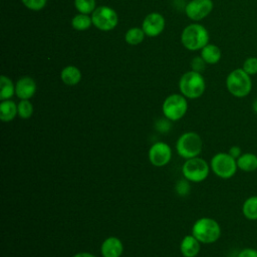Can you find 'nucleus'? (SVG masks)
<instances>
[{
    "label": "nucleus",
    "mask_w": 257,
    "mask_h": 257,
    "mask_svg": "<svg viewBox=\"0 0 257 257\" xmlns=\"http://www.w3.org/2000/svg\"><path fill=\"white\" fill-rule=\"evenodd\" d=\"M252 86L251 75L245 72L242 67L233 69L226 77L227 90L237 98L246 97L251 92Z\"/></svg>",
    "instance_id": "obj_1"
},
{
    "label": "nucleus",
    "mask_w": 257,
    "mask_h": 257,
    "mask_svg": "<svg viewBox=\"0 0 257 257\" xmlns=\"http://www.w3.org/2000/svg\"><path fill=\"white\" fill-rule=\"evenodd\" d=\"M24 6L33 11H39L46 5L47 0H21Z\"/></svg>",
    "instance_id": "obj_27"
},
{
    "label": "nucleus",
    "mask_w": 257,
    "mask_h": 257,
    "mask_svg": "<svg viewBox=\"0 0 257 257\" xmlns=\"http://www.w3.org/2000/svg\"><path fill=\"white\" fill-rule=\"evenodd\" d=\"M203 148V142L201 137L195 132L184 133L177 141L176 149L177 153L183 159H192L198 157Z\"/></svg>",
    "instance_id": "obj_5"
},
{
    "label": "nucleus",
    "mask_w": 257,
    "mask_h": 257,
    "mask_svg": "<svg viewBox=\"0 0 257 257\" xmlns=\"http://www.w3.org/2000/svg\"><path fill=\"white\" fill-rule=\"evenodd\" d=\"M172 159V150L170 146L163 142L155 143L149 150L150 163L155 167H164Z\"/></svg>",
    "instance_id": "obj_10"
},
{
    "label": "nucleus",
    "mask_w": 257,
    "mask_h": 257,
    "mask_svg": "<svg viewBox=\"0 0 257 257\" xmlns=\"http://www.w3.org/2000/svg\"><path fill=\"white\" fill-rule=\"evenodd\" d=\"M18 114V107L13 100L6 99L0 103V118L2 121H10Z\"/></svg>",
    "instance_id": "obj_19"
},
{
    "label": "nucleus",
    "mask_w": 257,
    "mask_h": 257,
    "mask_svg": "<svg viewBox=\"0 0 257 257\" xmlns=\"http://www.w3.org/2000/svg\"><path fill=\"white\" fill-rule=\"evenodd\" d=\"M71 25L75 30L83 31L92 25V20H91V17L88 16V14L79 13L72 18Z\"/></svg>",
    "instance_id": "obj_22"
},
{
    "label": "nucleus",
    "mask_w": 257,
    "mask_h": 257,
    "mask_svg": "<svg viewBox=\"0 0 257 257\" xmlns=\"http://www.w3.org/2000/svg\"><path fill=\"white\" fill-rule=\"evenodd\" d=\"M242 213L243 216L250 221L257 220V195L250 196L244 201Z\"/></svg>",
    "instance_id": "obj_20"
},
{
    "label": "nucleus",
    "mask_w": 257,
    "mask_h": 257,
    "mask_svg": "<svg viewBox=\"0 0 257 257\" xmlns=\"http://www.w3.org/2000/svg\"><path fill=\"white\" fill-rule=\"evenodd\" d=\"M36 91V83L33 78L23 76L19 78L15 84V94L20 99L31 98Z\"/></svg>",
    "instance_id": "obj_13"
},
{
    "label": "nucleus",
    "mask_w": 257,
    "mask_h": 257,
    "mask_svg": "<svg viewBox=\"0 0 257 257\" xmlns=\"http://www.w3.org/2000/svg\"><path fill=\"white\" fill-rule=\"evenodd\" d=\"M210 168L217 177L230 179L237 173V160L229 153H218L211 159Z\"/></svg>",
    "instance_id": "obj_6"
},
{
    "label": "nucleus",
    "mask_w": 257,
    "mask_h": 257,
    "mask_svg": "<svg viewBox=\"0 0 257 257\" xmlns=\"http://www.w3.org/2000/svg\"><path fill=\"white\" fill-rule=\"evenodd\" d=\"M201 249V242L193 235H187L183 238L180 250L184 257H196Z\"/></svg>",
    "instance_id": "obj_15"
},
{
    "label": "nucleus",
    "mask_w": 257,
    "mask_h": 257,
    "mask_svg": "<svg viewBox=\"0 0 257 257\" xmlns=\"http://www.w3.org/2000/svg\"><path fill=\"white\" fill-rule=\"evenodd\" d=\"M213 7L212 0H191L186 5L185 12L190 19L199 21L206 18L213 10Z\"/></svg>",
    "instance_id": "obj_11"
},
{
    "label": "nucleus",
    "mask_w": 257,
    "mask_h": 257,
    "mask_svg": "<svg viewBox=\"0 0 257 257\" xmlns=\"http://www.w3.org/2000/svg\"><path fill=\"white\" fill-rule=\"evenodd\" d=\"M192 235L203 244H211L220 238L221 227L215 219L203 217L194 223L192 227Z\"/></svg>",
    "instance_id": "obj_2"
},
{
    "label": "nucleus",
    "mask_w": 257,
    "mask_h": 257,
    "mask_svg": "<svg viewBox=\"0 0 257 257\" xmlns=\"http://www.w3.org/2000/svg\"><path fill=\"white\" fill-rule=\"evenodd\" d=\"M159 121L162 123V125L160 123H158V122L156 123V127H157V130L159 132H167L168 130H170V122L169 121H167L165 119H161Z\"/></svg>",
    "instance_id": "obj_31"
},
{
    "label": "nucleus",
    "mask_w": 257,
    "mask_h": 257,
    "mask_svg": "<svg viewBox=\"0 0 257 257\" xmlns=\"http://www.w3.org/2000/svg\"><path fill=\"white\" fill-rule=\"evenodd\" d=\"M252 110L257 114V98H255L252 102Z\"/></svg>",
    "instance_id": "obj_34"
},
{
    "label": "nucleus",
    "mask_w": 257,
    "mask_h": 257,
    "mask_svg": "<svg viewBox=\"0 0 257 257\" xmlns=\"http://www.w3.org/2000/svg\"><path fill=\"white\" fill-rule=\"evenodd\" d=\"M210 169V165L204 159L195 157L186 160L182 167V173L188 181L200 183L207 179Z\"/></svg>",
    "instance_id": "obj_7"
},
{
    "label": "nucleus",
    "mask_w": 257,
    "mask_h": 257,
    "mask_svg": "<svg viewBox=\"0 0 257 257\" xmlns=\"http://www.w3.org/2000/svg\"><path fill=\"white\" fill-rule=\"evenodd\" d=\"M142 28L146 35L151 37L158 36L163 32L165 28V18L160 13H150L145 17Z\"/></svg>",
    "instance_id": "obj_12"
},
{
    "label": "nucleus",
    "mask_w": 257,
    "mask_h": 257,
    "mask_svg": "<svg viewBox=\"0 0 257 257\" xmlns=\"http://www.w3.org/2000/svg\"><path fill=\"white\" fill-rule=\"evenodd\" d=\"M17 107H18V115L23 119L29 118L33 113V105L29 101V99H21L18 102Z\"/></svg>",
    "instance_id": "obj_25"
},
{
    "label": "nucleus",
    "mask_w": 257,
    "mask_h": 257,
    "mask_svg": "<svg viewBox=\"0 0 257 257\" xmlns=\"http://www.w3.org/2000/svg\"><path fill=\"white\" fill-rule=\"evenodd\" d=\"M242 69L251 76L256 75L257 74V57L256 56L247 57L243 61Z\"/></svg>",
    "instance_id": "obj_26"
},
{
    "label": "nucleus",
    "mask_w": 257,
    "mask_h": 257,
    "mask_svg": "<svg viewBox=\"0 0 257 257\" xmlns=\"http://www.w3.org/2000/svg\"><path fill=\"white\" fill-rule=\"evenodd\" d=\"M74 6L79 13L89 14L95 10V0H74Z\"/></svg>",
    "instance_id": "obj_24"
},
{
    "label": "nucleus",
    "mask_w": 257,
    "mask_h": 257,
    "mask_svg": "<svg viewBox=\"0 0 257 257\" xmlns=\"http://www.w3.org/2000/svg\"><path fill=\"white\" fill-rule=\"evenodd\" d=\"M163 113L169 120H179L187 112L188 102L183 94L173 93L163 102Z\"/></svg>",
    "instance_id": "obj_8"
},
{
    "label": "nucleus",
    "mask_w": 257,
    "mask_h": 257,
    "mask_svg": "<svg viewBox=\"0 0 257 257\" xmlns=\"http://www.w3.org/2000/svg\"><path fill=\"white\" fill-rule=\"evenodd\" d=\"M72 257H96V256L91 253H88V252H79V253L74 254Z\"/></svg>",
    "instance_id": "obj_33"
},
{
    "label": "nucleus",
    "mask_w": 257,
    "mask_h": 257,
    "mask_svg": "<svg viewBox=\"0 0 257 257\" xmlns=\"http://www.w3.org/2000/svg\"><path fill=\"white\" fill-rule=\"evenodd\" d=\"M15 94V85L12 80L5 76L1 75L0 77V99L6 100L11 98Z\"/></svg>",
    "instance_id": "obj_21"
},
{
    "label": "nucleus",
    "mask_w": 257,
    "mask_h": 257,
    "mask_svg": "<svg viewBox=\"0 0 257 257\" xmlns=\"http://www.w3.org/2000/svg\"><path fill=\"white\" fill-rule=\"evenodd\" d=\"M233 158H235L236 160L243 154L242 152H241V149H240V147H238V146H233V147H231L230 149H229V152H228Z\"/></svg>",
    "instance_id": "obj_32"
},
{
    "label": "nucleus",
    "mask_w": 257,
    "mask_h": 257,
    "mask_svg": "<svg viewBox=\"0 0 257 257\" xmlns=\"http://www.w3.org/2000/svg\"><path fill=\"white\" fill-rule=\"evenodd\" d=\"M209 32L201 24H190L182 32L181 41L191 51L201 50L209 43Z\"/></svg>",
    "instance_id": "obj_3"
},
{
    "label": "nucleus",
    "mask_w": 257,
    "mask_h": 257,
    "mask_svg": "<svg viewBox=\"0 0 257 257\" xmlns=\"http://www.w3.org/2000/svg\"><path fill=\"white\" fill-rule=\"evenodd\" d=\"M122 251V242L114 236L107 237L100 246V253L102 257H120Z\"/></svg>",
    "instance_id": "obj_14"
},
{
    "label": "nucleus",
    "mask_w": 257,
    "mask_h": 257,
    "mask_svg": "<svg viewBox=\"0 0 257 257\" xmlns=\"http://www.w3.org/2000/svg\"><path fill=\"white\" fill-rule=\"evenodd\" d=\"M91 20L92 25L102 31L112 30L118 22L116 12L108 6H99L95 8L92 12Z\"/></svg>",
    "instance_id": "obj_9"
},
{
    "label": "nucleus",
    "mask_w": 257,
    "mask_h": 257,
    "mask_svg": "<svg viewBox=\"0 0 257 257\" xmlns=\"http://www.w3.org/2000/svg\"><path fill=\"white\" fill-rule=\"evenodd\" d=\"M179 87L181 93L191 99L200 97L206 88V83L203 75L200 72L191 70L184 73L180 79Z\"/></svg>",
    "instance_id": "obj_4"
},
{
    "label": "nucleus",
    "mask_w": 257,
    "mask_h": 257,
    "mask_svg": "<svg viewBox=\"0 0 257 257\" xmlns=\"http://www.w3.org/2000/svg\"><path fill=\"white\" fill-rule=\"evenodd\" d=\"M144 37H145V32H144L143 28H138V27L128 29L124 35V39H125L126 43H128L131 45L140 44L141 42H143Z\"/></svg>",
    "instance_id": "obj_23"
},
{
    "label": "nucleus",
    "mask_w": 257,
    "mask_h": 257,
    "mask_svg": "<svg viewBox=\"0 0 257 257\" xmlns=\"http://www.w3.org/2000/svg\"><path fill=\"white\" fill-rule=\"evenodd\" d=\"M222 56L221 49L215 45L208 43L201 49V57L207 64H216L220 61Z\"/></svg>",
    "instance_id": "obj_17"
},
{
    "label": "nucleus",
    "mask_w": 257,
    "mask_h": 257,
    "mask_svg": "<svg viewBox=\"0 0 257 257\" xmlns=\"http://www.w3.org/2000/svg\"><path fill=\"white\" fill-rule=\"evenodd\" d=\"M176 192L180 196H186L190 192V185L188 183V180H180L176 185Z\"/></svg>",
    "instance_id": "obj_28"
},
{
    "label": "nucleus",
    "mask_w": 257,
    "mask_h": 257,
    "mask_svg": "<svg viewBox=\"0 0 257 257\" xmlns=\"http://www.w3.org/2000/svg\"><path fill=\"white\" fill-rule=\"evenodd\" d=\"M205 64H206V62L204 61V59L201 56L195 57L192 60V68H193V70L197 71V72H200V73L205 69Z\"/></svg>",
    "instance_id": "obj_29"
},
{
    "label": "nucleus",
    "mask_w": 257,
    "mask_h": 257,
    "mask_svg": "<svg viewBox=\"0 0 257 257\" xmlns=\"http://www.w3.org/2000/svg\"><path fill=\"white\" fill-rule=\"evenodd\" d=\"M61 80L67 85H75L81 79V72L80 70L72 65H68L61 70L60 73Z\"/></svg>",
    "instance_id": "obj_18"
},
{
    "label": "nucleus",
    "mask_w": 257,
    "mask_h": 257,
    "mask_svg": "<svg viewBox=\"0 0 257 257\" xmlns=\"http://www.w3.org/2000/svg\"><path fill=\"white\" fill-rule=\"evenodd\" d=\"M237 257H257V250L254 248H244L238 253Z\"/></svg>",
    "instance_id": "obj_30"
},
{
    "label": "nucleus",
    "mask_w": 257,
    "mask_h": 257,
    "mask_svg": "<svg viewBox=\"0 0 257 257\" xmlns=\"http://www.w3.org/2000/svg\"><path fill=\"white\" fill-rule=\"evenodd\" d=\"M237 166L238 169L246 172L251 173L257 170V155L253 153H244L237 159Z\"/></svg>",
    "instance_id": "obj_16"
}]
</instances>
